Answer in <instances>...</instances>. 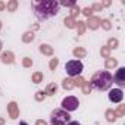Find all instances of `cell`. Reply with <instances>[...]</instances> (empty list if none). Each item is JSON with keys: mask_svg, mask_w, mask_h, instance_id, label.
<instances>
[{"mask_svg": "<svg viewBox=\"0 0 125 125\" xmlns=\"http://www.w3.org/2000/svg\"><path fill=\"white\" fill-rule=\"evenodd\" d=\"M59 12V3L54 0H43V2L35 5V15L38 19H47L52 18L54 15H57Z\"/></svg>", "mask_w": 125, "mask_h": 125, "instance_id": "cell-1", "label": "cell"}, {"mask_svg": "<svg viewBox=\"0 0 125 125\" xmlns=\"http://www.w3.org/2000/svg\"><path fill=\"white\" fill-rule=\"evenodd\" d=\"M113 83V77L110 72L107 71H99L93 75L91 81H90V85L91 88H96L99 91H104V90H109L110 85Z\"/></svg>", "mask_w": 125, "mask_h": 125, "instance_id": "cell-2", "label": "cell"}, {"mask_svg": "<svg viewBox=\"0 0 125 125\" xmlns=\"http://www.w3.org/2000/svg\"><path fill=\"white\" fill-rule=\"evenodd\" d=\"M71 116L66 110L63 109H54L50 115V122L52 125H66L69 122Z\"/></svg>", "mask_w": 125, "mask_h": 125, "instance_id": "cell-3", "label": "cell"}, {"mask_svg": "<svg viewBox=\"0 0 125 125\" xmlns=\"http://www.w3.org/2000/svg\"><path fill=\"white\" fill-rule=\"evenodd\" d=\"M83 63L80 60H69V62H66V65H65V71H66V74L69 75V77H78V75H81V72H83Z\"/></svg>", "mask_w": 125, "mask_h": 125, "instance_id": "cell-4", "label": "cell"}, {"mask_svg": "<svg viewBox=\"0 0 125 125\" xmlns=\"http://www.w3.org/2000/svg\"><path fill=\"white\" fill-rule=\"evenodd\" d=\"M78 106H80V102H78V99L74 97V96H68V97H65L63 100H62V109L66 110V112L77 110Z\"/></svg>", "mask_w": 125, "mask_h": 125, "instance_id": "cell-5", "label": "cell"}, {"mask_svg": "<svg viewBox=\"0 0 125 125\" xmlns=\"http://www.w3.org/2000/svg\"><path fill=\"white\" fill-rule=\"evenodd\" d=\"M124 99V93L121 88H113L109 91V100L113 102V103H119L121 100Z\"/></svg>", "mask_w": 125, "mask_h": 125, "instance_id": "cell-6", "label": "cell"}, {"mask_svg": "<svg viewBox=\"0 0 125 125\" xmlns=\"http://www.w3.org/2000/svg\"><path fill=\"white\" fill-rule=\"evenodd\" d=\"M113 81H115L119 87H124V85H125V68H124V66L116 71V74H115V77H113Z\"/></svg>", "mask_w": 125, "mask_h": 125, "instance_id": "cell-7", "label": "cell"}, {"mask_svg": "<svg viewBox=\"0 0 125 125\" xmlns=\"http://www.w3.org/2000/svg\"><path fill=\"white\" fill-rule=\"evenodd\" d=\"M8 113H9L10 119H16L19 116V106L16 104V102H10L8 104Z\"/></svg>", "mask_w": 125, "mask_h": 125, "instance_id": "cell-8", "label": "cell"}, {"mask_svg": "<svg viewBox=\"0 0 125 125\" xmlns=\"http://www.w3.org/2000/svg\"><path fill=\"white\" fill-rule=\"evenodd\" d=\"M100 24H102V19L99 16H90L88 21L85 22V27H88L90 30H97L100 27Z\"/></svg>", "mask_w": 125, "mask_h": 125, "instance_id": "cell-9", "label": "cell"}, {"mask_svg": "<svg viewBox=\"0 0 125 125\" xmlns=\"http://www.w3.org/2000/svg\"><path fill=\"white\" fill-rule=\"evenodd\" d=\"M0 59H2L3 63H6V65H12L13 62H15V54H13L12 52L8 50V52H3V53H2Z\"/></svg>", "mask_w": 125, "mask_h": 125, "instance_id": "cell-10", "label": "cell"}, {"mask_svg": "<svg viewBox=\"0 0 125 125\" xmlns=\"http://www.w3.org/2000/svg\"><path fill=\"white\" fill-rule=\"evenodd\" d=\"M62 87H63L65 90H72V88H75L74 78H65L63 83H62Z\"/></svg>", "mask_w": 125, "mask_h": 125, "instance_id": "cell-11", "label": "cell"}, {"mask_svg": "<svg viewBox=\"0 0 125 125\" xmlns=\"http://www.w3.org/2000/svg\"><path fill=\"white\" fill-rule=\"evenodd\" d=\"M72 53H74V56H75V57H78V59H83V57H85V56H87V52H85V49H84V47H75Z\"/></svg>", "mask_w": 125, "mask_h": 125, "instance_id": "cell-12", "label": "cell"}, {"mask_svg": "<svg viewBox=\"0 0 125 125\" xmlns=\"http://www.w3.org/2000/svg\"><path fill=\"white\" fill-rule=\"evenodd\" d=\"M104 116H106V119H107L109 122H115V121L118 119V115H116V112H115L113 109H107L106 113H104Z\"/></svg>", "mask_w": 125, "mask_h": 125, "instance_id": "cell-13", "label": "cell"}, {"mask_svg": "<svg viewBox=\"0 0 125 125\" xmlns=\"http://www.w3.org/2000/svg\"><path fill=\"white\" fill-rule=\"evenodd\" d=\"M40 52L46 56H52L53 54V47H50L49 44H40Z\"/></svg>", "mask_w": 125, "mask_h": 125, "instance_id": "cell-14", "label": "cell"}, {"mask_svg": "<svg viewBox=\"0 0 125 125\" xmlns=\"http://www.w3.org/2000/svg\"><path fill=\"white\" fill-rule=\"evenodd\" d=\"M57 91V85L54 84V83H52V84H49L47 87H46V90H44V93H46V96H53L54 93Z\"/></svg>", "mask_w": 125, "mask_h": 125, "instance_id": "cell-15", "label": "cell"}, {"mask_svg": "<svg viewBox=\"0 0 125 125\" xmlns=\"http://www.w3.org/2000/svg\"><path fill=\"white\" fill-rule=\"evenodd\" d=\"M116 65H118V60L113 59V57H107L106 62H104V66H106L107 69H112V68H115Z\"/></svg>", "mask_w": 125, "mask_h": 125, "instance_id": "cell-16", "label": "cell"}, {"mask_svg": "<svg viewBox=\"0 0 125 125\" xmlns=\"http://www.w3.org/2000/svg\"><path fill=\"white\" fill-rule=\"evenodd\" d=\"M34 38H35V35H34L32 31H27V32L22 35V41H24V43H31Z\"/></svg>", "mask_w": 125, "mask_h": 125, "instance_id": "cell-17", "label": "cell"}, {"mask_svg": "<svg viewBox=\"0 0 125 125\" xmlns=\"http://www.w3.org/2000/svg\"><path fill=\"white\" fill-rule=\"evenodd\" d=\"M75 28L78 30V35H83L84 32H85V22H83V21H78L77 22V25H75Z\"/></svg>", "mask_w": 125, "mask_h": 125, "instance_id": "cell-18", "label": "cell"}, {"mask_svg": "<svg viewBox=\"0 0 125 125\" xmlns=\"http://www.w3.org/2000/svg\"><path fill=\"white\" fill-rule=\"evenodd\" d=\"M16 8H18V2H16V0H10V2H8V5H6L8 12H15Z\"/></svg>", "mask_w": 125, "mask_h": 125, "instance_id": "cell-19", "label": "cell"}, {"mask_svg": "<svg viewBox=\"0 0 125 125\" xmlns=\"http://www.w3.org/2000/svg\"><path fill=\"white\" fill-rule=\"evenodd\" d=\"M32 83H34V84L43 83V72H34V74H32Z\"/></svg>", "mask_w": 125, "mask_h": 125, "instance_id": "cell-20", "label": "cell"}, {"mask_svg": "<svg viewBox=\"0 0 125 125\" xmlns=\"http://www.w3.org/2000/svg\"><path fill=\"white\" fill-rule=\"evenodd\" d=\"M63 24H65V25H66L68 28H71V30H72V28H75V25H77V22H75V21H74L72 18H69V16L63 19Z\"/></svg>", "mask_w": 125, "mask_h": 125, "instance_id": "cell-21", "label": "cell"}, {"mask_svg": "<svg viewBox=\"0 0 125 125\" xmlns=\"http://www.w3.org/2000/svg\"><path fill=\"white\" fill-rule=\"evenodd\" d=\"M118 44H119L118 38H109V40H107V47H109L110 50H112V49H116Z\"/></svg>", "mask_w": 125, "mask_h": 125, "instance_id": "cell-22", "label": "cell"}, {"mask_svg": "<svg viewBox=\"0 0 125 125\" xmlns=\"http://www.w3.org/2000/svg\"><path fill=\"white\" fill-rule=\"evenodd\" d=\"M100 54L104 57V59H107V57H110V49L107 47V46H103L102 49H100Z\"/></svg>", "mask_w": 125, "mask_h": 125, "instance_id": "cell-23", "label": "cell"}, {"mask_svg": "<svg viewBox=\"0 0 125 125\" xmlns=\"http://www.w3.org/2000/svg\"><path fill=\"white\" fill-rule=\"evenodd\" d=\"M80 13H81V9H80V8H78V6L75 5V6L72 8V10H71V16H69V18H72V19L75 21V18H77V16L80 15Z\"/></svg>", "mask_w": 125, "mask_h": 125, "instance_id": "cell-24", "label": "cell"}, {"mask_svg": "<svg viewBox=\"0 0 125 125\" xmlns=\"http://www.w3.org/2000/svg\"><path fill=\"white\" fill-rule=\"evenodd\" d=\"M57 65H59V59H56V57H53V59L50 60V63H49V68H50L52 71H54V69L57 68Z\"/></svg>", "mask_w": 125, "mask_h": 125, "instance_id": "cell-25", "label": "cell"}, {"mask_svg": "<svg viewBox=\"0 0 125 125\" xmlns=\"http://www.w3.org/2000/svg\"><path fill=\"white\" fill-rule=\"evenodd\" d=\"M81 88H83V93H84V94H90V91H91V85H90V83H87V81L81 85Z\"/></svg>", "mask_w": 125, "mask_h": 125, "instance_id": "cell-26", "label": "cell"}, {"mask_svg": "<svg viewBox=\"0 0 125 125\" xmlns=\"http://www.w3.org/2000/svg\"><path fill=\"white\" fill-rule=\"evenodd\" d=\"M44 99H46V93H44V91L40 90V91L35 93V100H37V102H43Z\"/></svg>", "mask_w": 125, "mask_h": 125, "instance_id": "cell-27", "label": "cell"}, {"mask_svg": "<svg viewBox=\"0 0 125 125\" xmlns=\"http://www.w3.org/2000/svg\"><path fill=\"white\" fill-rule=\"evenodd\" d=\"M22 65H24V68H31V66H32V59H30V57H24Z\"/></svg>", "mask_w": 125, "mask_h": 125, "instance_id": "cell-28", "label": "cell"}, {"mask_svg": "<svg viewBox=\"0 0 125 125\" xmlns=\"http://www.w3.org/2000/svg\"><path fill=\"white\" fill-rule=\"evenodd\" d=\"M100 25H102V27H103V30H106V31L112 28V24H110V21H109V19H103Z\"/></svg>", "mask_w": 125, "mask_h": 125, "instance_id": "cell-29", "label": "cell"}, {"mask_svg": "<svg viewBox=\"0 0 125 125\" xmlns=\"http://www.w3.org/2000/svg\"><path fill=\"white\" fill-rule=\"evenodd\" d=\"M74 83H75V87L78 85V87H81L84 83H85V80L81 77V75H78V77H75V80H74Z\"/></svg>", "mask_w": 125, "mask_h": 125, "instance_id": "cell-30", "label": "cell"}, {"mask_svg": "<svg viewBox=\"0 0 125 125\" xmlns=\"http://www.w3.org/2000/svg\"><path fill=\"white\" fill-rule=\"evenodd\" d=\"M65 6V8H74L75 6V2H74V0H69V2H66V0H65V2H60L59 3V6Z\"/></svg>", "mask_w": 125, "mask_h": 125, "instance_id": "cell-31", "label": "cell"}, {"mask_svg": "<svg viewBox=\"0 0 125 125\" xmlns=\"http://www.w3.org/2000/svg\"><path fill=\"white\" fill-rule=\"evenodd\" d=\"M81 13H83V15H85L87 18L93 16V10H91V8H85V9H83V10H81Z\"/></svg>", "mask_w": 125, "mask_h": 125, "instance_id": "cell-32", "label": "cell"}, {"mask_svg": "<svg viewBox=\"0 0 125 125\" xmlns=\"http://www.w3.org/2000/svg\"><path fill=\"white\" fill-rule=\"evenodd\" d=\"M115 112H116L118 118H119V116H124V115H125V106H118V109H116Z\"/></svg>", "mask_w": 125, "mask_h": 125, "instance_id": "cell-33", "label": "cell"}, {"mask_svg": "<svg viewBox=\"0 0 125 125\" xmlns=\"http://www.w3.org/2000/svg\"><path fill=\"white\" fill-rule=\"evenodd\" d=\"M91 10H102V5H99V3H94V5L91 6Z\"/></svg>", "mask_w": 125, "mask_h": 125, "instance_id": "cell-34", "label": "cell"}, {"mask_svg": "<svg viewBox=\"0 0 125 125\" xmlns=\"http://www.w3.org/2000/svg\"><path fill=\"white\" fill-rule=\"evenodd\" d=\"M35 125H47V122L43 119H38V121H35Z\"/></svg>", "mask_w": 125, "mask_h": 125, "instance_id": "cell-35", "label": "cell"}, {"mask_svg": "<svg viewBox=\"0 0 125 125\" xmlns=\"http://www.w3.org/2000/svg\"><path fill=\"white\" fill-rule=\"evenodd\" d=\"M66 125H81V124H80L78 121H71V122H68Z\"/></svg>", "mask_w": 125, "mask_h": 125, "instance_id": "cell-36", "label": "cell"}, {"mask_svg": "<svg viewBox=\"0 0 125 125\" xmlns=\"http://www.w3.org/2000/svg\"><path fill=\"white\" fill-rule=\"evenodd\" d=\"M3 9H6V5L3 2H0V10H3Z\"/></svg>", "mask_w": 125, "mask_h": 125, "instance_id": "cell-37", "label": "cell"}, {"mask_svg": "<svg viewBox=\"0 0 125 125\" xmlns=\"http://www.w3.org/2000/svg\"><path fill=\"white\" fill-rule=\"evenodd\" d=\"M109 5H110V2H103V5H102V6H109Z\"/></svg>", "mask_w": 125, "mask_h": 125, "instance_id": "cell-38", "label": "cell"}, {"mask_svg": "<svg viewBox=\"0 0 125 125\" xmlns=\"http://www.w3.org/2000/svg\"><path fill=\"white\" fill-rule=\"evenodd\" d=\"M3 124H5V121H3L2 118H0V125H3Z\"/></svg>", "mask_w": 125, "mask_h": 125, "instance_id": "cell-39", "label": "cell"}, {"mask_svg": "<svg viewBox=\"0 0 125 125\" xmlns=\"http://www.w3.org/2000/svg\"><path fill=\"white\" fill-rule=\"evenodd\" d=\"M2 47H3V44H2V41H0V52H2Z\"/></svg>", "mask_w": 125, "mask_h": 125, "instance_id": "cell-40", "label": "cell"}, {"mask_svg": "<svg viewBox=\"0 0 125 125\" xmlns=\"http://www.w3.org/2000/svg\"><path fill=\"white\" fill-rule=\"evenodd\" d=\"M21 125H28V124H27V122H24V121H22V122H21Z\"/></svg>", "mask_w": 125, "mask_h": 125, "instance_id": "cell-41", "label": "cell"}, {"mask_svg": "<svg viewBox=\"0 0 125 125\" xmlns=\"http://www.w3.org/2000/svg\"><path fill=\"white\" fill-rule=\"evenodd\" d=\"M0 30H2V21H0Z\"/></svg>", "mask_w": 125, "mask_h": 125, "instance_id": "cell-42", "label": "cell"}]
</instances>
